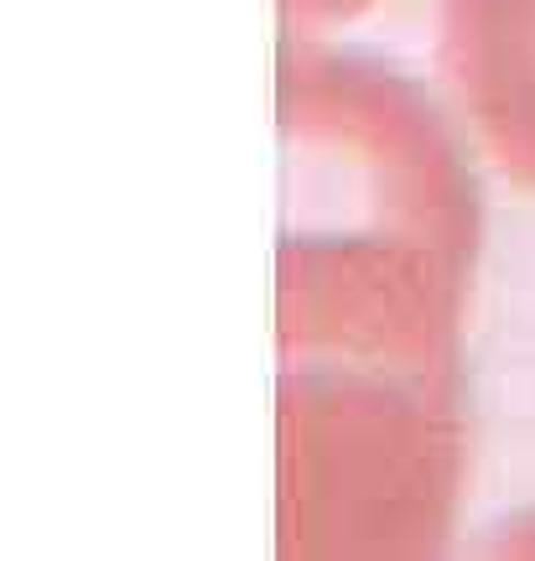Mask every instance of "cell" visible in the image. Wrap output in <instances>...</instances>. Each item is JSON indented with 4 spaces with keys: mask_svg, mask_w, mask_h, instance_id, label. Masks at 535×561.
Wrapping results in <instances>:
<instances>
[{
    "mask_svg": "<svg viewBox=\"0 0 535 561\" xmlns=\"http://www.w3.org/2000/svg\"><path fill=\"white\" fill-rule=\"evenodd\" d=\"M436 58L499 172L535 193V0H442Z\"/></svg>",
    "mask_w": 535,
    "mask_h": 561,
    "instance_id": "obj_2",
    "label": "cell"
},
{
    "mask_svg": "<svg viewBox=\"0 0 535 561\" xmlns=\"http://www.w3.org/2000/svg\"><path fill=\"white\" fill-rule=\"evenodd\" d=\"M281 551H426L463 483V291L478 203L417 83L281 62Z\"/></svg>",
    "mask_w": 535,
    "mask_h": 561,
    "instance_id": "obj_1",
    "label": "cell"
},
{
    "mask_svg": "<svg viewBox=\"0 0 535 561\" xmlns=\"http://www.w3.org/2000/svg\"><path fill=\"white\" fill-rule=\"evenodd\" d=\"M364 5H375V0H281V11H286V21H292L297 32H322V26H333V21L358 16Z\"/></svg>",
    "mask_w": 535,
    "mask_h": 561,
    "instance_id": "obj_3",
    "label": "cell"
}]
</instances>
